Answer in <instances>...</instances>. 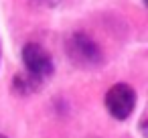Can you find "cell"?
Instances as JSON below:
<instances>
[{
  "mask_svg": "<svg viewBox=\"0 0 148 138\" xmlns=\"http://www.w3.org/2000/svg\"><path fill=\"white\" fill-rule=\"evenodd\" d=\"M136 108V91L128 83H116L106 93V110L116 120H126Z\"/></svg>",
  "mask_w": 148,
  "mask_h": 138,
  "instance_id": "1",
  "label": "cell"
},
{
  "mask_svg": "<svg viewBox=\"0 0 148 138\" xmlns=\"http://www.w3.org/2000/svg\"><path fill=\"white\" fill-rule=\"evenodd\" d=\"M23 63H25V71L33 73L41 81H47L55 73L53 57L49 55V51L45 47H41L37 43H27L23 47Z\"/></svg>",
  "mask_w": 148,
  "mask_h": 138,
  "instance_id": "2",
  "label": "cell"
},
{
  "mask_svg": "<svg viewBox=\"0 0 148 138\" xmlns=\"http://www.w3.org/2000/svg\"><path fill=\"white\" fill-rule=\"evenodd\" d=\"M67 55L79 65H97L103 59L97 43L85 33H73L67 39Z\"/></svg>",
  "mask_w": 148,
  "mask_h": 138,
  "instance_id": "3",
  "label": "cell"
},
{
  "mask_svg": "<svg viewBox=\"0 0 148 138\" xmlns=\"http://www.w3.org/2000/svg\"><path fill=\"white\" fill-rule=\"evenodd\" d=\"M43 83H45V81H41L39 77H35V75L29 73V71L16 73L14 79H12V87H14V91L21 93V95H31V93L39 91Z\"/></svg>",
  "mask_w": 148,
  "mask_h": 138,
  "instance_id": "4",
  "label": "cell"
},
{
  "mask_svg": "<svg viewBox=\"0 0 148 138\" xmlns=\"http://www.w3.org/2000/svg\"><path fill=\"white\" fill-rule=\"evenodd\" d=\"M31 2L39 4V6H45V8H53V6H57L61 2V0H31Z\"/></svg>",
  "mask_w": 148,
  "mask_h": 138,
  "instance_id": "5",
  "label": "cell"
},
{
  "mask_svg": "<svg viewBox=\"0 0 148 138\" xmlns=\"http://www.w3.org/2000/svg\"><path fill=\"white\" fill-rule=\"evenodd\" d=\"M144 4H146V6H148V0H144Z\"/></svg>",
  "mask_w": 148,
  "mask_h": 138,
  "instance_id": "6",
  "label": "cell"
},
{
  "mask_svg": "<svg viewBox=\"0 0 148 138\" xmlns=\"http://www.w3.org/2000/svg\"><path fill=\"white\" fill-rule=\"evenodd\" d=\"M0 138H6V136H2V134H0Z\"/></svg>",
  "mask_w": 148,
  "mask_h": 138,
  "instance_id": "7",
  "label": "cell"
}]
</instances>
